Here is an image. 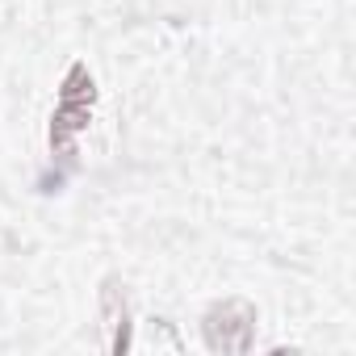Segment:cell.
<instances>
[{
    "mask_svg": "<svg viewBox=\"0 0 356 356\" xmlns=\"http://www.w3.org/2000/svg\"><path fill=\"white\" fill-rule=\"evenodd\" d=\"M202 331H206L210 352H248L256 339V310L243 298H227L206 310Z\"/></svg>",
    "mask_w": 356,
    "mask_h": 356,
    "instance_id": "7a4b0ae2",
    "label": "cell"
},
{
    "mask_svg": "<svg viewBox=\"0 0 356 356\" xmlns=\"http://www.w3.org/2000/svg\"><path fill=\"white\" fill-rule=\"evenodd\" d=\"M88 105H92V76L84 63H76L63 80V97H59V109L51 122V147L59 155H72V138L88 126Z\"/></svg>",
    "mask_w": 356,
    "mask_h": 356,
    "instance_id": "6da1fadb",
    "label": "cell"
},
{
    "mask_svg": "<svg viewBox=\"0 0 356 356\" xmlns=\"http://www.w3.org/2000/svg\"><path fill=\"white\" fill-rule=\"evenodd\" d=\"M101 318H105V348L109 352H126L130 343V310H126V298L118 289V281H105L101 289Z\"/></svg>",
    "mask_w": 356,
    "mask_h": 356,
    "instance_id": "3957f363",
    "label": "cell"
}]
</instances>
